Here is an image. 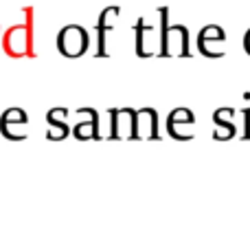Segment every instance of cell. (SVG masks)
Returning <instances> with one entry per match:
<instances>
[{
  "label": "cell",
  "mask_w": 250,
  "mask_h": 240,
  "mask_svg": "<svg viewBox=\"0 0 250 240\" xmlns=\"http://www.w3.org/2000/svg\"><path fill=\"white\" fill-rule=\"evenodd\" d=\"M57 47H60V51L64 53V55L77 57L88 48V33L82 26H75V24L66 26L60 33V38H57Z\"/></svg>",
  "instance_id": "6da1fadb"
},
{
  "label": "cell",
  "mask_w": 250,
  "mask_h": 240,
  "mask_svg": "<svg viewBox=\"0 0 250 240\" xmlns=\"http://www.w3.org/2000/svg\"><path fill=\"white\" fill-rule=\"evenodd\" d=\"M246 51L250 53V31H248V33H246Z\"/></svg>",
  "instance_id": "7a4b0ae2"
}]
</instances>
